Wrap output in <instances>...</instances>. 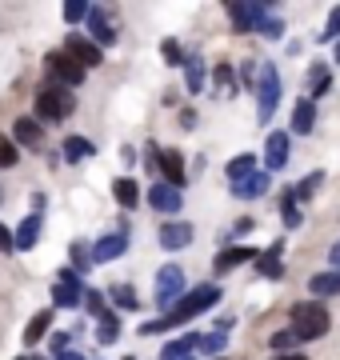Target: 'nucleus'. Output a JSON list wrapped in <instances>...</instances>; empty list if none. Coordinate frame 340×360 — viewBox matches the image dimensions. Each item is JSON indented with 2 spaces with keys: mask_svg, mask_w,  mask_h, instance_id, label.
Returning <instances> with one entry per match:
<instances>
[{
  "mask_svg": "<svg viewBox=\"0 0 340 360\" xmlns=\"http://www.w3.org/2000/svg\"><path fill=\"white\" fill-rule=\"evenodd\" d=\"M216 300H221V288H216V284H197V288H188V292L172 304L169 316H160V321H144L140 324V336H157V333L176 328V324H188L192 316H200L204 309H212Z\"/></svg>",
  "mask_w": 340,
  "mask_h": 360,
  "instance_id": "obj_1",
  "label": "nucleus"
},
{
  "mask_svg": "<svg viewBox=\"0 0 340 360\" xmlns=\"http://www.w3.org/2000/svg\"><path fill=\"white\" fill-rule=\"evenodd\" d=\"M288 321H292V336H296V340H320V336L332 328V316H328V309L320 300H301V304H292Z\"/></svg>",
  "mask_w": 340,
  "mask_h": 360,
  "instance_id": "obj_2",
  "label": "nucleus"
},
{
  "mask_svg": "<svg viewBox=\"0 0 340 360\" xmlns=\"http://www.w3.org/2000/svg\"><path fill=\"white\" fill-rule=\"evenodd\" d=\"M72 108H77V96L65 89V84H40L37 89V120H48V124H56V120H65V116H72Z\"/></svg>",
  "mask_w": 340,
  "mask_h": 360,
  "instance_id": "obj_3",
  "label": "nucleus"
},
{
  "mask_svg": "<svg viewBox=\"0 0 340 360\" xmlns=\"http://www.w3.org/2000/svg\"><path fill=\"white\" fill-rule=\"evenodd\" d=\"M276 104H280V72H276V65H261V72H256V116H261V124L273 120Z\"/></svg>",
  "mask_w": 340,
  "mask_h": 360,
  "instance_id": "obj_4",
  "label": "nucleus"
},
{
  "mask_svg": "<svg viewBox=\"0 0 340 360\" xmlns=\"http://www.w3.org/2000/svg\"><path fill=\"white\" fill-rule=\"evenodd\" d=\"M184 292H188V276H184V269L181 264H164V269L157 272V292H152L157 296V304L160 309H172Z\"/></svg>",
  "mask_w": 340,
  "mask_h": 360,
  "instance_id": "obj_5",
  "label": "nucleus"
},
{
  "mask_svg": "<svg viewBox=\"0 0 340 360\" xmlns=\"http://www.w3.org/2000/svg\"><path fill=\"white\" fill-rule=\"evenodd\" d=\"M84 281H80L72 269H65L60 276H56V284H53V304L56 309H77V304H84Z\"/></svg>",
  "mask_w": 340,
  "mask_h": 360,
  "instance_id": "obj_6",
  "label": "nucleus"
},
{
  "mask_svg": "<svg viewBox=\"0 0 340 360\" xmlns=\"http://www.w3.org/2000/svg\"><path fill=\"white\" fill-rule=\"evenodd\" d=\"M44 68H48L53 84H65V89H72V84H80V80H84V68H80L65 49H60V52H48V56H44Z\"/></svg>",
  "mask_w": 340,
  "mask_h": 360,
  "instance_id": "obj_7",
  "label": "nucleus"
},
{
  "mask_svg": "<svg viewBox=\"0 0 340 360\" xmlns=\"http://www.w3.org/2000/svg\"><path fill=\"white\" fill-rule=\"evenodd\" d=\"M65 52L72 56V60H77L80 68H84V72H89V68H96L100 60H105V52L92 44V37H80V32H72V37L65 40Z\"/></svg>",
  "mask_w": 340,
  "mask_h": 360,
  "instance_id": "obj_8",
  "label": "nucleus"
},
{
  "mask_svg": "<svg viewBox=\"0 0 340 360\" xmlns=\"http://www.w3.org/2000/svg\"><path fill=\"white\" fill-rule=\"evenodd\" d=\"M264 13H268V4H228V20H233L236 32H252V28H261Z\"/></svg>",
  "mask_w": 340,
  "mask_h": 360,
  "instance_id": "obj_9",
  "label": "nucleus"
},
{
  "mask_svg": "<svg viewBox=\"0 0 340 360\" xmlns=\"http://www.w3.org/2000/svg\"><path fill=\"white\" fill-rule=\"evenodd\" d=\"M148 205L157 212H181L184 208V193L172 184H148Z\"/></svg>",
  "mask_w": 340,
  "mask_h": 360,
  "instance_id": "obj_10",
  "label": "nucleus"
},
{
  "mask_svg": "<svg viewBox=\"0 0 340 360\" xmlns=\"http://www.w3.org/2000/svg\"><path fill=\"white\" fill-rule=\"evenodd\" d=\"M192 224H184V220H169L164 229H160V245L169 248V252H181V248H188L192 245Z\"/></svg>",
  "mask_w": 340,
  "mask_h": 360,
  "instance_id": "obj_11",
  "label": "nucleus"
},
{
  "mask_svg": "<svg viewBox=\"0 0 340 360\" xmlns=\"http://www.w3.org/2000/svg\"><path fill=\"white\" fill-rule=\"evenodd\" d=\"M160 172H164V184H172V188H184L188 168H184V156L176 153V148H160Z\"/></svg>",
  "mask_w": 340,
  "mask_h": 360,
  "instance_id": "obj_12",
  "label": "nucleus"
},
{
  "mask_svg": "<svg viewBox=\"0 0 340 360\" xmlns=\"http://www.w3.org/2000/svg\"><path fill=\"white\" fill-rule=\"evenodd\" d=\"M124 248H129V236H124V232L105 236V240H96V245H92V264H108V260L124 257Z\"/></svg>",
  "mask_w": 340,
  "mask_h": 360,
  "instance_id": "obj_13",
  "label": "nucleus"
},
{
  "mask_svg": "<svg viewBox=\"0 0 340 360\" xmlns=\"http://www.w3.org/2000/svg\"><path fill=\"white\" fill-rule=\"evenodd\" d=\"M256 257H261L256 248L233 245V248H224L221 257H216V272H233V269H240V264H249V260H256Z\"/></svg>",
  "mask_w": 340,
  "mask_h": 360,
  "instance_id": "obj_14",
  "label": "nucleus"
},
{
  "mask_svg": "<svg viewBox=\"0 0 340 360\" xmlns=\"http://www.w3.org/2000/svg\"><path fill=\"white\" fill-rule=\"evenodd\" d=\"M13 136H16V144H25V148H40V144H44V129H40L32 116H20V120H16Z\"/></svg>",
  "mask_w": 340,
  "mask_h": 360,
  "instance_id": "obj_15",
  "label": "nucleus"
},
{
  "mask_svg": "<svg viewBox=\"0 0 340 360\" xmlns=\"http://www.w3.org/2000/svg\"><path fill=\"white\" fill-rule=\"evenodd\" d=\"M264 160L268 168H285L288 165V132H268V144H264Z\"/></svg>",
  "mask_w": 340,
  "mask_h": 360,
  "instance_id": "obj_16",
  "label": "nucleus"
},
{
  "mask_svg": "<svg viewBox=\"0 0 340 360\" xmlns=\"http://www.w3.org/2000/svg\"><path fill=\"white\" fill-rule=\"evenodd\" d=\"M89 32H92V44L100 49V44H117V28L108 25V16L100 8H92L89 13Z\"/></svg>",
  "mask_w": 340,
  "mask_h": 360,
  "instance_id": "obj_17",
  "label": "nucleus"
},
{
  "mask_svg": "<svg viewBox=\"0 0 340 360\" xmlns=\"http://www.w3.org/2000/svg\"><path fill=\"white\" fill-rule=\"evenodd\" d=\"M313 129H316V104L304 96V101H296V108H292V132L308 136Z\"/></svg>",
  "mask_w": 340,
  "mask_h": 360,
  "instance_id": "obj_18",
  "label": "nucleus"
},
{
  "mask_svg": "<svg viewBox=\"0 0 340 360\" xmlns=\"http://www.w3.org/2000/svg\"><path fill=\"white\" fill-rule=\"evenodd\" d=\"M268 193V172H252L249 180H240V184H233V196H240V200H256V196Z\"/></svg>",
  "mask_w": 340,
  "mask_h": 360,
  "instance_id": "obj_19",
  "label": "nucleus"
},
{
  "mask_svg": "<svg viewBox=\"0 0 340 360\" xmlns=\"http://www.w3.org/2000/svg\"><path fill=\"white\" fill-rule=\"evenodd\" d=\"M256 272H261V276H268V281H280V276H285V264H280V245L264 248L261 257H256Z\"/></svg>",
  "mask_w": 340,
  "mask_h": 360,
  "instance_id": "obj_20",
  "label": "nucleus"
},
{
  "mask_svg": "<svg viewBox=\"0 0 340 360\" xmlns=\"http://www.w3.org/2000/svg\"><path fill=\"white\" fill-rule=\"evenodd\" d=\"M37 240H40V212H32V217H25L20 220V229H16V248L28 252Z\"/></svg>",
  "mask_w": 340,
  "mask_h": 360,
  "instance_id": "obj_21",
  "label": "nucleus"
},
{
  "mask_svg": "<svg viewBox=\"0 0 340 360\" xmlns=\"http://www.w3.org/2000/svg\"><path fill=\"white\" fill-rule=\"evenodd\" d=\"M112 196H117L120 208H136L140 205V188H136V180H129V176L112 180Z\"/></svg>",
  "mask_w": 340,
  "mask_h": 360,
  "instance_id": "obj_22",
  "label": "nucleus"
},
{
  "mask_svg": "<svg viewBox=\"0 0 340 360\" xmlns=\"http://www.w3.org/2000/svg\"><path fill=\"white\" fill-rule=\"evenodd\" d=\"M60 153H65L68 160H72V165H80V160H92V156H96V144L84 141V136H68Z\"/></svg>",
  "mask_w": 340,
  "mask_h": 360,
  "instance_id": "obj_23",
  "label": "nucleus"
},
{
  "mask_svg": "<svg viewBox=\"0 0 340 360\" xmlns=\"http://www.w3.org/2000/svg\"><path fill=\"white\" fill-rule=\"evenodd\" d=\"M308 288H313L316 296H340V272H336V269L316 272L313 281H308Z\"/></svg>",
  "mask_w": 340,
  "mask_h": 360,
  "instance_id": "obj_24",
  "label": "nucleus"
},
{
  "mask_svg": "<svg viewBox=\"0 0 340 360\" xmlns=\"http://www.w3.org/2000/svg\"><path fill=\"white\" fill-rule=\"evenodd\" d=\"M53 328V309H44V312H37L32 321H28V328H25V345L32 348V345H40V336Z\"/></svg>",
  "mask_w": 340,
  "mask_h": 360,
  "instance_id": "obj_25",
  "label": "nucleus"
},
{
  "mask_svg": "<svg viewBox=\"0 0 340 360\" xmlns=\"http://www.w3.org/2000/svg\"><path fill=\"white\" fill-rule=\"evenodd\" d=\"M252 172H256V156H252V153H244V156H236V160H228V180H233V184L249 180Z\"/></svg>",
  "mask_w": 340,
  "mask_h": 360,
  "instance_id": "obj_26",
  "label": "nucleus"
},
{
  "mask_svg": "<svg viewBox=\"0 0 340 360\" xmlns=\"http://www.w3.org/2000/svg\"><path fill=\"white\" fill-rule=\"evenodd\" d=\"M328 84H332V77H328L325 65H313V68H308V101H313V96H325Z\"/></svg>",
  "mask_w": 340,
  "mask_h": 360,
  "instance_id": "obj_27",
  "label": "nucleus"
},
{
  "mask_svg": "<svg viewBox=\"0 0 340 360\" xmlns=\"http://www.w3.org/2000/svg\"><path fill=\"white\" fill-rule=\"evenodd\" d=\"M68 252H72V272H89L92 269V245H84V240H72V248H68Z\"/></svg>",
  "mask_w": 340,
  "mask_h": 360,
  "instance_id": "obj_28",
  "label": "nucleus"
},
{
  "mask_svg": "<svg viewBox=\"0 0 340 360\" xmlns=\"http://www.w3.org/2000/svg\"><path fill=\"white\" fill-rule=\"evenodd\" d=\"M84 309H89V312H92V316H96V321H100V324H105V321H112V316H117V312H108V309H105V296H100V292H92V288H89V292H84Z\"/></svg>",
  "mask_w": 340,
  "mask_h": 360,
  "instance_id": "obj_29",
  "label": "nucleus"
},
{
  "mask_svg": "<svg viewBox=\"0 0 340 360\" xmlns=\"http://www.w3.org/2000/svg\"><path fill=\"white\" fill-rule=\"evenodd\" d=\"M184 68H188V92H200V84H204V60L200 56H184Z\"/></svg>",
  "mask_w": 340,
  "mask_h": 360,
  "instance_id": "obj_30",
  "label": "nucleus"
},
{
  "mask_svg": "<svg viewBox=\"0 0 340 360\" xmlns=\"http://www.w3.org/2000/svg\"><path fill=\"white\" fill-rule=\"evenodd\" d=\"M108 300H112L117 309H136V292H132L129 284H112V288H108Z\"/></svg>",
  "mask_w": 340,
  "mask_h": 360,
  "instance_id": "obj_31",
  "label": "nucleus"
},
{
  "mask_svg": "<svg viewBox=\"0 0 340 360\" xmlns=\"http://www.w3.org/2000/svg\"><path fill=\"white\" fill-rule=\"evenodd\" d=\"M261 32L268 40H280V37H285V20H280V16H273V8H268V13H264V20H261Z\"/></svg>",
  "mask_w": 340,
  "mask_h": 360,
  "instance_id": "obj_32",
  "label": "nucleus"
},
{
  "mask_svg": "<svg viewBox=\"0 0 340 360\" xmlns=\"http://www.w3.org/2000/svg\"><path fill=\"white\" fill-rule=\"evenodd\" d=\"M292 345H301V340L292 336V328H288V333H276L273 340H268V348H273V356H288V348H292Z\"/></svg>",
  "mask_w": 340,
  "mask_h": 360,
  "instance_id": "obj_33",
  "label": "nucleus"
},
{
  "mask_svg": "<svg viewBox=\"0 0 340 360\" xmlns=\"http://www.w3.org/2000/svg\"><path fill=\"white\" fill-rule=\"evenodd\" d=\"M280 208H285V224H288V229H296V224H301V208H296V196L285 193V196H280Z\"/></svg>",
  "mask_w": 340,
  "mask_h": 360,
  "instance_id": "obj_34",
  "label": "nucleus"
},
{
  "mask_svg": "<svg viewBox=\"0 0 340 360\" xmlns=\"http://www.w3.org/2000/svg\"><path fill=\"white\" fill-rule=\"evenodd\" d=\"M320 180H325V172H313V176H304L301 184L292 188V196H296V200H308V196L316 193V184H320Z\"/></svg>",
  "mask_w": 340,
  "mask_h": 360,
  "instance_id": "obj_35",
  "label": "nucleus"
},
{
  "mask_svg": "<svg viewBox=\"0 0 340 360\" xmlns=\"http://www.w3.org/2000/svg\"><path fill=\"white\" fill-rule=\"evenodd\" d=\"M197 348H200V352H209V356H212V352H221V348H224V333H204V336H197Z\"/></svg>",
  "mask_w": 340,
  "mask_h": 360,
  "instance_id": "obj_36",
  "label": "nucleus"
},
{
  "mask_svg": "<svg viewBox=\"0 0 340 360\" xmlns=\"http://www.w3.org/2000/svg\"><path fill=\"white\" fill-rule=\"evenodd\" d=\"M160 52H164V65H172V68L184 65V52H181V44H176V40H164V44H160Z\"/></svg>",
  "mask_w": 340,
  "mask_h": 360,
  "instance_id": "obj_37",
  "label": "nucleus"
},
{
  "mask_svg": "<svg viewBox=\"0 0 340 360\" xmlns=\"http://www.w3.org/2000/svg\"><path fill=\"white\" fill-rule=\"evenodd\" d=\"M16 141H8V136H0V168H13L16 165Z\"/></svg>",
  "mask_w": 340,
  "mask_h": 360,
  "instance_id": "obj_38",
  "label": "nucleus"
},
{
  "mask_svg": "<svg viewBox=\"0 0 340 360\" xmlns=\"http://www.w3.org/2000/svg\"><path fill=\"white\" fill-rule=\"evenodd\" d=\"M117 336H120V316H112V321H105V324H100V333H96V340H100V345H112Z\"/></svg>",
  "mask_w": 340,
  "mask_h": 360,
  "instance_id": "obj_39",
  "label": "nucleus"
},
{
  "mask_svg": "<svg viewBox=\"0 0 340 360\" xmlns=\"http://www.w3.org/2000/svg\"><path fill=\"white\" fill-rule=\"evenodd\" d=\"M89 4H65V20L68 25H80V20H89Z\"/></svg>",
  "mask_w": 340,
  "mask_h": 360,
  "instance_id": "obj_40",
  "label": "nucleus"
},
{
  "mask_svg": "<svg viewBox=\"0 0 340 360\" xmlns=\"http://www.w3.org/2000/svg\"><path fill=\"white\" fill-rule=\"evenodd\" d=\"M320 40H340V8L328 13V25H325V32H320Z\"/></svg>",
  "mask_w": 340,
  "mask_h": 360,
  "instance_id": "obj_41",
  "label": "nucleus"
},
{
  "mask_svg": "<svg viewBox=\"0 0 340 360\" xmlns=\"http://www.w3.org/2000/svg\"><path fill=\"white\" fill-rule=\"evenodd\" d=\"M0 252H16V236L0 224Z\"/></svg>",
  "mask_w": 340,
  "mask_h": 360,
  "instance_id": "obj_42",
  "label": "nucleus"
},
{
  "mask_svg": "<svg viewBox=\"0 0 340 360\" xmlns=\"http://www.w3.org/2000/svg\"><path fill=\"white\" fill-rule=\"evenodd\" d=\"M216 80H221V89H224V92H233V68H228V65L216 68Z\"/></svg>",
  "mask_w": 340,
  "mask_h": 360,
  "instance_id": "obj_43",
  "label": "nucleus"
},
{
  "mask_svg": "<svg viewBox=\"0 0 340 360\" xmlns=\"http://www.w3.org/2000/svg\"><path fill=\"white\" fill-rule=\"evenodd\" d=\"M65 345H68V336H65V333H56V336H53V352H56V356H60V352H68Z\"/></svg>",
  "mask_w": 340,
  "mask_h": 360,
  "instance_id": "obj_44",
  "label": "nucleus"
},
{
  "mask_svg": "<svg viewBox=\"0 0 340 360\" xmlns=\"http://www.w3.org/2000/svg\"><path fill=\"white\" fill-rule=\"evenodd\" d=\"M328 260H332V269L340 272V240H336V245H332V252H328Z\"/></svg>",
  "mask_w": 340,
  "mask_h": 360,
  "instance_id": "obj_45",
  "label": "nucleus"
},
{
  "mask_svg": "<svg viewBox=\"0 0 340 360\" xmlns=\"http://www.w3.org/2000/svg\"><path fill=\"white\" fill-rule=\"evenodd\" d=\"M252 224H256V220H249V217H244V220H236V232L244 236V232H252Z\"/></svg>",
  "mask_w": 340,
  "mask_h": 360,
  "instance_id": "obj_46",
  "label": "nucleus"
},
{
  "mask_svg": "<svg viewBox=\"0 0 340 360\" xmlns=\"http://www.w3.org/2000/svg\"><path fill=\"white\" fill-rule=\"evenodd\" d=\"M56 360H84V356H80V352H60Z\"/></svg>",
  "mask_w": 340,
  "mask_h": 360,
  "instance_id": "obj_47",
  "label": "nucleus"
},
{
  "mask_svg": "<svg viewBox=\"0 0 340 360\" xmlns=\"http://www.w3.org/2000/svg\"><path fill=\"white\" fill-rule=\"evenodd\" d=\"M273 360H308V356H301V352H288V356H273Z\"/></svg>",
  "mask_w": 340,
  "mask_h": 360,
  "instance_id": "obj_48",
  "label": "nucleus"
},
{
  "mask_svg": "<svg viewBox=\"0 0 340 360\" xmlns=\"http://www.w3.org/2000/svg\"><path fill=\"white\" fill-rule=\"evenodd\" d=\"M172 360H192V352H188V356H172Z\"/></svg>",
  "mask_w": 340,
  "mask_h": 360,
  "instance_id": "obj_49",
  "label": "nucleus"
},
{
  "mask_svg": "<svg viewBox=\"0 0 340 360\" xmlns=\"http://www.w3.org/2000/svg\"><path fill=\"white\" fill-rule=\"evenodd\" d=\"M336 65H340V40H336Z\"/></svg>",
  "mask_w": 340,
  "mask_h": 360,
  "instance_id": "obj_50",
  "label": "nucleus"
},
{
  "mask_svg": "<svg viewBox=\"0 0 340 360\" xmlns=\"http://www.w3.org/2000/svg\"><path fill=\"white\" fill-rule=\"evenodd\" d=\"M20 360H25V356H20Z\"/></svg>",
  "mask_w": 340,
  "mask_h": 360,
  "instance_id": "obj_51",
  "label": "nucleus"
}]
</instances>
